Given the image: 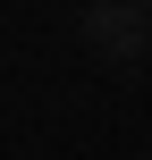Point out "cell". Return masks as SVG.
I'll return each mask as SVG.
<instances>
[{
	"label": "cell",
	"instance_id": "cell-2",
	"mask_svg": "<svg viewBox=\"0 0 152 160\" xmlns=\"http://www.w3.org/2000/svg\"><path fill=\"white\" fill-rule=\"evenodd\" d=\"M144 8H152V0H144Z\"/></svg>",
	"mask_w": 152,
	"mask_h": 160
},
{
	"label": "cell",
	"instance_id": "cell-1",
	"mask_svg": "<svg viewBox=\"0 0 152 160\" xmlns=\"http://www.w3.org/2000/svg\"><path fill=\"white\" fill-rule=\"evenodd\" d=\"M93 25H102V42H110V51H127V42H144V34H127V8H93Z\"/></svg>",
	"mask_w": 152,
	"mask_h": 160
}]
</instances>
